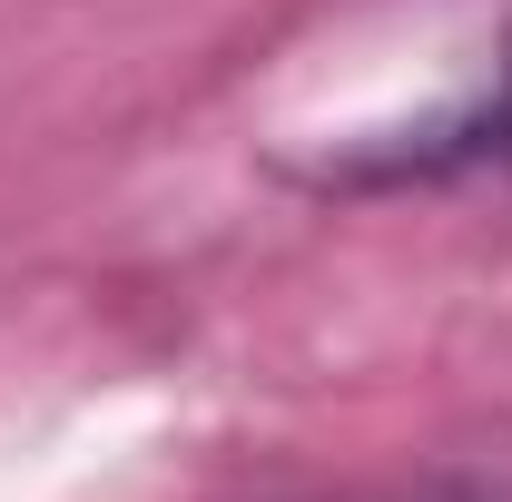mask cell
Segmentation results:
<instances>
[{"mask_svg":"<svg viewBox=\"0 0 512 502\" xmlns=\"http://www.w3.org/2000/svg\"><path fill=\"white\" fill-rule=\"evenodd\" d=\"M316 197H434V188H512V30L503 50L473 69L463 89H444L434 109L365 138H335L325 158L296 168Z\"/></svg>","mask_w":512,"mask_h":502,"instance_id":"cell-1","label":"cell"},{"mask_svg":"<svg viewBox=\"0 0 512 502\" xmlns=\"http://www.w3.org/2000/svg\"><path fill=\"white\" fill-rule=\"evenodd\" d=\"M384 502H512V453H463V463H434V473L394 483Z\"/></svg>","mask_w":512,"mask_h":502,"instance_id":"cell-2","label":"cell"}]
</instances>
